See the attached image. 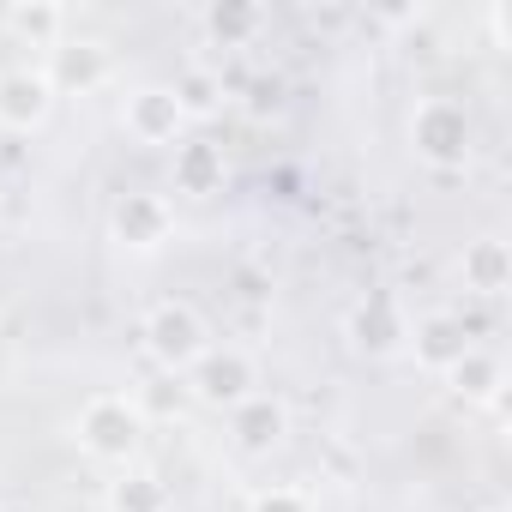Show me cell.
I'll use <instances>...</instances> for the list:
<instances>
[{
    "mask_svg": "<svg viewBox=\"0 0 512 512\" xmlns=\"http://www.w3.org/2000/svg\"><path fill=\"white\" fill-rule=\"evenodd\" d=\"M43 73H49L55 97L61 91H91V85L109 79V49L103 43H61L55 49V67H43Z\"/></svg>",
    "mask_w": 512,
    "mask_h": 512,
    "instance_id": "cell-12",
    "label": "cell"
},
{
    "mask_svg": "<svg viewBox=\"0 0 512 512\" xmlns=\"http://www.w3.org/2000/svg\"><path fill=\"white\" fill-rule=\"evenodd\" d=\"M247 512H314L308 488H260L247 500Z\"/></svg>",
    "mask_w": 512,
    "mask_h": 512,
    "instance_id": "cell-19",
    "label": "cell"
},
{
    "mask_svg": "<svg viewBox=\"0 0 512 512\" xmlns=\"http://www.w3.org/2000/svg\"><path fill=\"white\" fill-rule=\"evenodd\" d=\"M0 512H31V506H0Z\"/></svg>",
    "mask_w": 512,
    "mask_h": 512,
    "instance_id": "cell-20",
    "label": "cell"
},
{
    "mask_svg": "<svg viewBox=\"0 0 512 512\" xmlns=\"http://www.w3.org/2000/svg\"><path fill=\"white\" fill-rule=\"evenodd\" d=\"M229 434H235L241 452H278L284 434H290V404L272 398V392H253L229 410Z\"/></svg>",
    "mask_w": 512,
    "mask_h": 512,
    "instance_id": "cell-7",
    "label": "cell"
},
{
    "mask_svg": "<svg viewBox=\"0 0 512 512\" xmlns=\"http://www.w3.org/2000/svg\"><path fill=\"white\" fill-rule=\"evenodd\" d=\"M55 115V85L43 67H7L0 73V127L7 133H37Z\"/></svg>",
    "mask_w": 512,
    "mask_h": 512,
    "instance_id": "cell-6",
    "label": "cell"
},
{
    "mask_svg": "<svg viewBox=\"0 0 512 512\" xmlns=\"http://www.w3.org/2000/svg\"><path fill=\"white\" fill-rule=\"evenodd\" d=\"M73 440L97 458V464H133L139 440H145V404L127 392H97L85 398V410L73 416Z\"/></svg>",
    "mask_w": 512,
    "mask_h": 512,
    "instance_id": "cell-1",
    "label": "cell"
},
{
    "mask_svg": "<svg viewBox=\"0 0 512 512\" xmlns=\"http://www.w3.org/2000/svg\"><path fill=\"white\" fill-rule=\"evenodd\" d=\"M266 25V7H253V0H217V7H205V37L217 49H241L247 37H260Z\"/></svg>",
    "mask_w": 512,
    "mask_h": 512,
    "instance_id": "cell-15",
    "label": "cell"
},
{
    "mask_svg": "<svg viewBox=\"0 0 512 512\" xmlns=\"http://www.w3.org/2000/svg\"><path fill=\"white\" fill-rule=\"evenodd\" d=\"M109 512H169V482L157 470H121V482H109Z\"/></svg>",
    "mask_w": 512,
    "mask_h": 512,
    "instance_id": "cell-17",
    "label": "cell"
},
{
    "mask_svg": "<svg viewBox=\"0 0 512 512\" xmlns=\"http://www.w3.org/2000/svg\"><path fill=\"white\" fill-rule=\"evenodd\" d=\"M181 392L199 398L205 410H235L241 398L260 392V368H253V356L235 350V344H205V356L181 374Z\"/></svg>",
    "mask_w": 512,
    "mask_h": 512,
    "instance_id": "cell-4",
    "label": "cell"
},
{
    "mask_svg": "<svg viewBox=\"0 0 512 512\" xmlns=\"http://www.w3.org/2000/svg\"><path fill=\"white\" fill-rule=\"evenodd\" d=\"M121 127H127L133 145L175 151L181 133H187V115H181V103H175L169 85H139V91H127V103H121Z\"/></svg>",
    "mask_w": 512,
    "mask_h": 512,
    "instance_id": "cell-5",
    "label": "cell"
},
{
    "mask_svg": "<svg viewBox=\"0 0 512 512\" xmlns=\"http://www.w3.org/2000/svg\"><path fill=\"white\" fill-rule=\"evenodd\" d=\"M458 272H464V290H476V296L500 302V296H506V284H512V253H506V241H500V235L464 241Z\"/></svg>",
    "mask_w": 512,
    "mask_h": 512,
    "instance_id": "cell-9",
    "label": "cell"
},
{
    "mask_svg": "<svg viewBox=\"0 0 512 512\" xmlns=\"http://www.w3.org/2000/svg\"><path fill=\"white\" fill-rule=\"evenodd\" d=\"M416 362L422 368H434V374H446L464 350H470V326H464V314H428V320H416Z\"/></svg>",
    "mask_w": 512,
    "mask_h": 512,
    "instance_id": "cell-10",
    "label": "cell"
},
{
    "mask_svg": "<svg viewBox=\"0 0 512 512\" xmlns=\"http://www.w3.org/2000/svg\"><path fill=\"white\" fill-rule=\"evenodd\" d=\"M0 25H7V37H19L25 49H61L67 7H55V0H19V7L0 13Z\"/></svg>",
    "mask_w": 512,
    "mask_h": 512,
    "instance_id": "cell-11",
    "label": "cell"
},
{
    "mask_svg": "<svg viewBox=\"0 0 512 512\" xmlns=\"http://www.w3.org/2000/svg\"><path fill=\"white\" fill-rule=\"evenodd\" d=\"M223 151L217 145H205V139H181L175 145V193H193V199H205V193H223Z\"/></svg>",
    "mask_w": 512,
    "mask_h": 512,
    "instance_id": "cell-13",
    "label": "cell"
},
{
    "mask_svg": "<svg viewBox=\"0 0 512 512\" xmlns=\"http://www.w3.org/2000/svg\"><path fill=\"white\" fill-rule=\"evenodd\" d=\"M446 380H452V392L458 398H476V404H488V398H500V386H506V374H500V356H488V350H464L452 368H446Z\"/></svg>",
    "mask_w": 512,
    "mask_h": 512,
    "instance_id": "cell-16",
    "label": "cell"
},
{
    "mask_svg": "<svg viewBox=\"0 0 512 512\" xmlns=\"http://www.w3.org/2000/svg\"><path fill=\"white\" fill-rule=\"evenodd\" d=\"M139 338H145V356H151L169 380H181V374L205 356V344H211L199 308H187V302H157V308L145 314Z\"/></svg>",
    "mask_w": 512,
    "mask_h": 512,
    "instance_id": "cell-3",
    "label": "cell"
},
{
    "mask_svg": "<svg viewBox=\"0 0 512 512\" xmlns=\"http://www.w3.org/2000/svg\"><path fill=\"white\" fill-rule=\"evenodd\" d=\"M488 512H500V506H488Z\"/></svg>",
    "mask_w": 512,
    "mask_h": 512,
    "instance_id": "cell-21",
    "label": "cell"
},
{
    "mask_svg": "<svg viewBox=\"0 0 512 512\" xmlns=\"http://www.w3.org/2000/svg\"><path fill=\"white\" fill-rule=\"evenodd\" d=\"M470 109L458 97H422L416 115H410V145L428 169H464L470 163Z\"/></svg>",
    "mask_w": 512,
    "mask_h": 512,
    "instance_id": "cell-2",
    "label": "cell"
},
{
    "mask_svg": "<svg viewBox=\"0 0 512 512\" xmlns=\"http://www.w3.org/2000/svg\"><path fill=\"white\" fill-rule=\"evenodd\" d=\"M350 338H356V350H368V356H392V350L410 338V326H404V314H398L392 302H368V308H356Z\"/></svg>",
    "mask_w": 512,
    "mask_h": 512,
    "instance_id": "cell-14",
    "label": "cell"
},
{
    "mask_svg": "<svg viewBox=\"0 0 512 512\" xmlns=\"http://www.w3.org/2000/svg\"><path fill=\"white\" fill-rule=\"evenodd\" d=\"M169 223H175V211H169V199L163 193H127L121 205H115V241L121 247H163L169 241Z\"/></svg>",
    "mask_w": 512,
    "mask_h": 512,
    "instance_id": "cell-8",
    "label": "cell"
},
{
    "mask_svg": "<svg viewBox=\"0 0 512 512\" xmlns=\"http://www.w3.org/2000/svg\"><path fill=\"white\" fill-rule=\"evenodd\" d=\"M175 103H181V115L187 121H199V115H211L217 109V97H223V79L211 73V67H187V73H175Z\"/></svg>",
    "mask_w": 512,
    "mask_h": 512,
    "instance_id": "cell-18",
    "label": "cell"
}]
</instances>
